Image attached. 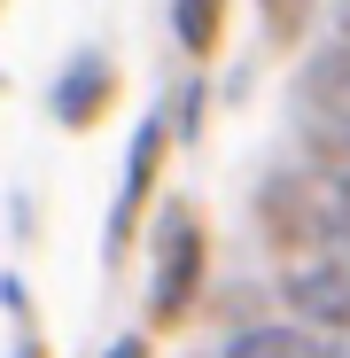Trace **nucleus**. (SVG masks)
I'll list each match as a JSON object with an SVG mask.
<instances>
[{"label":"nucleus","instance_id":"1","mask_svg":"<svg viewBox=\"0 0 350 358\" xmlns=\"http://www.w3.org/2000/svg\"><path fill=\"white\" fill-rule=\"evenodd\" d=\"M288 304L304 320H327V327H350V273L342 265H304L288 280Z\"/></svg>","mask_w":350,"mask_h":358},{"label":"nucleus","instance_id":"2","mask_svg":"<svg viewBox=\"0 0 350 358\" xmlns=\"http://www.w3.org/2000/svg\"><path fill=\"white\" fill-rule=\"evenodd\" d=\"M226 358H319L304 327H242L226 343Z\"/></svg>","mask_w":350,"mask_h":358},{"label":"nucleus","instance_id":"3","mask_svg":"<svg viewBox=\"0 0 350 358\" xmlns=\"http://www.w3.org/2000/svg\"><path fill=\"white\" fill-rule=\"evenodd\" d=\"M335 218L350 226V179H342V187H335Z\"/></svg>","mask_w":350,"mask_h":358},{"label":"nucleus","instance_id":"4","mask_svg":"<svg viewBox=\"0 0 350 358\" xmlns=\"http://www.w3.org/2000/svg\"><path fill=\"white\" fill-rule=\"evenodd\" d=\"M117 358H140V350H117Z\"/></svg>","mask_w":350,"mask_h":358}]
</instances>
